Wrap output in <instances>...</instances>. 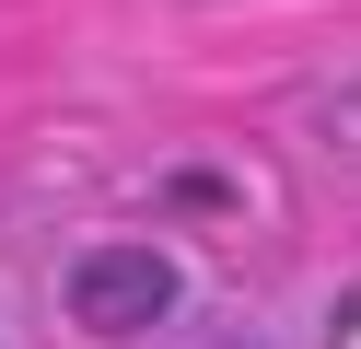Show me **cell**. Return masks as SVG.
Returning <instances> with one entry per match:
<instances>
[{"label":"cell","mask_w":361,"mask_h":349,"mask_svg":"<svg viewBox=\"0 0 361 349\" xmlns=\"http://www.w3.org/2000/svg\"><path fill=\"white\" fill-rule=\"evenodd\" d=\"M71 314L82 326H105V338H128V326H164L175 314V268L152 245H94L71 268Z\"/></svg>","instance_id":"cell-1"}]
</instances>
